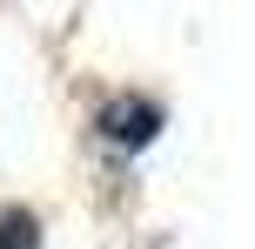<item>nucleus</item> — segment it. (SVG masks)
I'll return each instance as SVG.
<instances>
[{
	"label": "nucleus",
	"mask_w": 255,
	"mask_h": 249,
	"mask_svg": "<svg viewBox=\"0 0 255 249\" xmlns=\"http://www.w3.org/2000/svg\"><path fill=\"white\" fill-rule=\"evenodd\" d=\"M161 101H148V94H115V101H101V115H94V128H101V142L115 148H148L154 135H161Z\"/></svg>",
	"instance_id": "nucleus-1"
},
{
	"label": "nucleus",
	"mask_w": 255,
	"mask_h": 249,
	"mask_svg": "<svg viewBox=\"0 0 255 249\" xmlns=\"http://www.w3.org/2000/svg\"><path fill=\"white\" fill-rule=\"evenodd\" d=\"M0 249H40V216L27 202H7L0 209Z\"/></svg>",
	"instance_id": "nucleus-2"
}]
</instances>
